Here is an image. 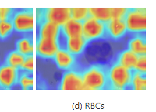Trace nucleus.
I'll return each mask as SVG.
<instances>
[{"label":"nucleus","instance_id":"nucleus-15","mask_svg":"<svg viewBox=\"0 0 156 112\" xmlns=\"http://www.w3.org/2000/svg\"><path fill=\"white\" fill-rule=\"evenodd\" d=\"M16 50L26 57L33 55L34 47L32 37L24 36L18 39L16 42Z\"/></svg>","mask_w":156,"mask_h":112},{"label":"nucleus","instance_id":"nucleus-18","mask_svg":"<svg viewBox=\"0 0 156 112\" xmlns=\"http://www.w3.org/2000/svg\"><path fill=\"white\" fill-rule=\"evenodd\" d=\"M25 58L26 56L15 49L9 52L5 59V63L20 70Z\"/></svg>","mask_w":156,"mask_h":112},{"label":"nucleus","instance_id":"nucleus-9","mask_svg":"<svg viewBox=\"0 0 156 112\" xmlns=\"http://www.w3.org/2000/svg\"><path fill=\"white\" fill-rule=\"evenodd\" d=\"M59 87L62 90H84L82 74L72 70H67L62 75Z\"/></svg>","mask_w":156,"mask_h":112},{"label":"nucleus","instance_id":"nucleus-1","mask_svg":"<svg viewBox=\"0 0 156 112\" xmlns=\"http://www.w3.org/2000/svg\"><path fill=\"white\" fill-rule=\"evenodd\" d=\"M84 90H101L108 83V74L103 67L92 66L82 73Z\"/></svg>","mask_w":156,"mask_h":112},{"label":"nucleus","instance_id":"nucleus-4","mask_svg":"<svg viewBox=\"0 0 156 112\" xmlns=\"http://www.w3.org/2000/svg\"><path fill=\"white\" fill-rule=\"evenodd\" d=\"M124 19L128 32L133 33H140L146 32V9L129 8Z\"/></svg>","mask_w":156,"mask_h":112},{"label":"nucleus","instance_id":"nucleus-16","mask_svg":"<svg viewBox=\"0 0 156 112\" xmlns=\"http://www.w3.org/2000/svg\"><path fill=\"white\" fill-rule=\"evenodd\" d=\"M129 49L137 56L146 54V39L142 35H136L129 42Z\"/></svg>","mask_w":156,"mask_h":112},{"label":"nucleus","instance_id":"nucleus-7","mask_svg":"<svg viewBox=\"0 0 156 112\" xmlns=\"http://www.w3.org/2000/svg\"><path fill=\"white\" fill-rule=\"evenodd\" d=\"M43 21L54 23L61 27L71 19V8H48L43 9Z\"/></svg>","mask_w":156,"mask_h":112},{"label":"nucleus","instance_id":"nucleus-22","mask_svg":"<svg viewBox=\"0 0 156 112\" xmlns=\"http://www.w3.org/2000/svg\"><path fill=\"white\" fill-rule=\"evenodd\" d=\"M32 74L24 72L20 73L18 83H19L22 89L27 90L33 88L34 81Z\"/></svg>","mask_w":156,"mask_h":112},{"label":"nucleus","instance_id":"nucleus-6","mask_svg":"<svg viewBox=\"0 0 156 112\" xmlns=\"http://www.w3.org/2000/svg\"><path fill=\"white\" fill-rule=\"evenodd\" d=\"M60 49L58 39L38 37L36 44V53L39 57L52 59Z\"/></svg>","mask_w":156,"mask_h":112},{"label":"nucleus","instance_id":"nucleus-14","mask_svg":"<svg viewBox=\"0 0 156 112\" xmlns=\"http://www.w3.org/2000/svg\"><path fill=\"white\" fill-rule=\"evenodd\" d=\"M87 41L83 36L67 39L66 49L74 56L82 53L87 44Z\"/></svg>","mask_w":156,"mask_h":112},{"label":"nucleus","instance_id":"nucleus-13","mask_svg":"<svg viewBox=\"0 0 156 112\" xmlns=\"http://www.w3.org/2000/svg\"><path fill=\"white\" fill-rule=\"evenodd\" d=\"M39 37L58 39L61 34V27L50 22L44 20L39 24Z\"/></svg>","mask_w":156,"mask_h":112},{"label":"nucleus","instance_id":"nucleus-24","mask_svg":"<svg viewBox=\"0 0 156 112\" xmlns=\"http://www.w3.org/2000/svg\"><path fill=\"white\" fill-rule=\"evenodd\" d=\"M33 63H34L33 55H30V56H26L23 63L20 66V71L32 73L33 72Z\"/></svg>","mask_w":156,"mask_h":112},{"label":"nucleus","instance_id":"nucleus-10","mask_svg":"<svg viewBox=\"0 0 156 112\" xmlns=\"http://www.w3.org/2000/svg\"><path fill=\"white\" fill-rule=\"evenodd\" d=\"M58 69L62 70H71L75 64V56L69 52L66 49H59L52 58Z\"/></svg>","mask_w":156,"mask_h":112},{"label":"nucleus","instance_id":"nucleus-12","mask_svg":"<svg viewBox=\"0 0 156 112\" xmlns=\"http://www.w3.org/2000/svg\"><path fill=\"white\" fill-rule=\"evenodd\" d=\"M61 32L66 39L83 36L82 22L71 19L61 26Z\"/></svg>","mask_w":156,"mask_h":112},{"label":"nucleus","instance_id":"nucleus-19","mask_svg":"<svg viewBox=\"0 0 156 112\" xmlns=\"http://www.w3.org/2000/svg\"><path fill=\"white\" fill-rule=\"evenodd\" d=\"M88 11L90 15L103 23L111 19L110 8H90Z\"/></svg>","mask_w":156,"mask_h":112},{"label":"nucleus","instance_id":"nucleus-25","mask_svg":"<svg viewBox=\"0 0 156 112\" xmlns=\"http://www.w3.org/2000/svg\"><path fill=\"white\" fill-rule=\"evenodd\" d=\"M133 71L140 72L146 74V56H138L136 64L133 68Z\"/></svg>","mask_w":156,"mask_h":112},{"label":"nucleus","instance_id":"nucleus-8","mask_svg":"<svg viewBox=\"0 0 156 112\" xmlns=\"http://www.w3.org/2000/svg\"><path fill=\"white\" fill-rule=\"evenodd\" d=\"M20 71L7 64L0 66V88L11 89L18 83Z\"/></svg>","mask_w":156,"mask_h":112},{"label":"nucleus","instance_id":"nucleus-20","mask_svg":"<svg viewBox=\"0 0 156 112\" xmlns=\"http://www.w3.org/2000/svg\"><path fill=\"white\" fill-rule=\"evenodd\" d=\"M131 85L133 89L144 90L146 87V74L133 70V75Z\"/></svg>","mask_w":156,"mask_h":112},{"label":"nucleus","instance_id":"nucleus-21","mask_svg":"<svg viewBox=\"0 0 156 112\" xmlns=\"http://www.w3.org/2000/svg\"><path fill=\"white\" fill-rule=\"evenodd\" d=\"M14 32L11 20L0 21V40L3 41L7 39Z\"/></svg>","mask_w":156,"mask_h":112},{"label":"nucleus","instance_id":"nucleus-26","mask_svg":"<svg viewBox=\"0 0 156 112\" xmlns=\"http://www.w3.org/2000/svg\"><path fill=\"white\" fill-rule=\"evenodd\" d=\"M128 9L126 8H110L111 19H124Z\"/></svg>","mask_w":156,"mask_h":112},{"label":"nucleus","instance_id":"nucleus-17","mask_svg":"<svg viewBox=\"0 0 156 112\" xmlns=\"http://www.w3.org/2000/svg\"><path fill=\"white\" fill-rule=\"evenodd\" d=\"M138 56L131 51L130 49L125 50L120 54L118 63L131 70H133L136 64Z\"/></svg>","mask_w":156,"mask_h":112},{"label":"nucleus","instance_id":"nucleus-23","mask_svg":"<svg viewBox=\"0 0 156 112\" xmlns=\"http://www.w3.org/2000/svg\"><path fill=\"white\" fill-rule=\"evenodd\" d=\"M90 15L88 8H71V19L83 22Z\"/></svg>","mask_w":156,"mask_h":112},{"label":"nucleus","instance_id":"nucleus-5","mask_svg":"<svg viewBox=\"0 0 156 112\" xmlns=\"http://www.w3.org/2000/svg\"><path fill=\"white\" fill-rule=\"evenodd\" d=\"M83 37L87 42L103 37L105 33V23L89 15L82 22Z\"/></svg>","mask_w":156,"mask_h":112},{"label":"nucleus","instance_id":"nucleus-2","mask_svg":"<svg viewBox=\"0 0 156 112\" xmlns=\"http://www.w3.org/2000/svg\"><path fill=\"white\" fill-rule=\"evenodd\" d=\"M108 81L114 89L123 90L131 85L133 70L116 63L107 73Z\"/></svg>","mask_w":156,"mask_h":112},{"label":"nucleus","instance_id":"nucleus-3","mask_svg":"<svg viewBox=\"0 0 156 112\" xmlns=\"http://www.w3.org/2000/svg\"><path fill=\"white\" fill-rule=\"evenodd\" d=\"M14 31L20 34H28L33 31L34 15L32 8L16 9L11 18Z\"/></svg>","mask_w":156,"mask_h":112},{"label":"nucleus","instance_id":"nucleus-11","mask_svg":"<svg viewBox=\"0 0 156 112\" xmlns=\"http://www.w3.org/2000/svg\"><path fill=\"white\" fill-rule=\"evenodd\" d=\"M124 19H112L105 23V33L114 40L123 37L127 32Z\"/></svg>","mask_w":156,"mask_h":112},{"label":"nucleus","instance_id":"nucleus-27","mask_svg":"<svg viewBox=\"0 0 156 112\" xmlns=\"http://www.w3.org/2000/svg\"><path fill=\"white\" fill-rule=\"evenodd\" d=\"M15 10L12 8H0V21L11 20Z\"/></svg>","mask_w":156,"mask_h":112}]
</instances>
